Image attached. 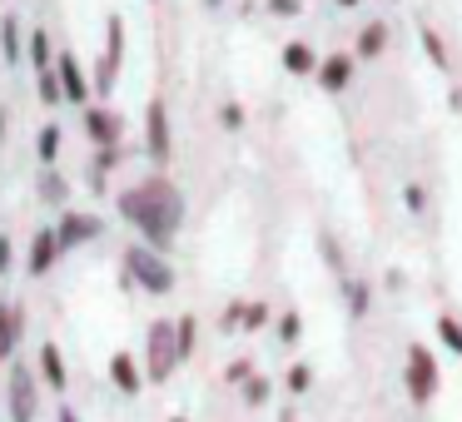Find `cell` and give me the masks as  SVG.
<instances>
[{
  "mask_svg": "<svg viewBox=\"0 0 462 422\" xmlns=\"http://www.w3.org/2000/svg\"><path fill=\"white\" fill-rule=\"evenodd\" d=\"M31 65H35V75L51 70V35H45V31L31 35Z\"/></svg>",
  "mask_w": 462,
  "mask_h": 422,
  "instance_id": "obj_22",
  "label": "cell"
},
{
  "mask_svg": "<svg viewBox=\"0 0 462 422\" xmlns=\"http://www.w3.org/2000/svg\"><path fill=\"white\" fill-rule=\"evenodd\" d=\"M244 308H249V303H229L219 323H224V328H229V333H234V328H244Z\"/></svg>",
  "mask_w": 462,
  "mask_h": 422,
  "instance_id": "obj_31",
  "label": "cell"
},
{
  "mask_svg": "<svg viewBox=\"0 0 462 422\" xmlns=\"http://www.w3.org/2000/svg\"><path fill=\"white\" fill-rule=\"evenodd\" d=\"M402 382H408V398H412V402H432V398H438L442 372H438V358H432L422 343H412V348H408V368H402Z\"/></svg>",
  "mask_w": 462,
  "mask_h": 422,
  "instance_id": "obj_3",
  "label": "cell"
},
{
  "mask_svg": "<svg viewBox=\"0 0 462 422\" xmlns=\"http://www.w3.org/2000/svg\"><path fill=\"white\" fill-rule=\"evenodd\" d=\"M338 5H358V0H338Z\"/></svg>",
  "mask_w": 462,
  "mask_h": 422,
  "instance_id": "obj_38",
  "label": "cell"
},
{
  "mask_svg": "<svg viewBox=\"0 0 462 422\" xmlns=\"http://www.w3.org/2000/svg\"><path fill=\"white\" fill-rule=\"evenodd\" d=\"M209 5H224V0H209Z\"/></svg>",
  "mask_w": 462,
  "mask_h": 422,
  "instance_id": "obj_40",
  "label": "cell"
},
{
  "mask_svg": "<svg viewBox=\"0 0 462 422\" xmlns=\"http://www.w3.org/2000/svg\"><path fill=\"white\" fill-rule=\"evenodd\" d=\"M55 75H60V90H65V105H85V100H90V90H95V85L85 80L80 60H75L70 50H60V55H55Z\"/></svg>",
  "mask_w": 462,
  "mask_h": 422,
  "instance_id": "obj_6",
  "label": "cell"
},
{
  "mask_svg": "<svg viewBox=\"0 0 462 422\" xmlns=\"http://www.w3.org/2000/svg\"><path fill=\"white\" fill-rule=\"evenodd\" d=\"M125 279L144 293H170L174 289V269L164 263L160 249H150V243H134V249L125 253Z\"/></svg>",
  "mask_w": 462,
  "mask_h": 422,
  "instance_id": "obj_2",
  "label": "cell"
},
{
  "mask_svg": "<svg viewBox=\"0 0 462 422\" xmlns=\"http://www.w3.org/2000/svg\"><path fill=\"white\" fill-rule=\"evenodd\" d=\"M283 70L303 75V80H309V75H319V50H313L309 41H289V45H283Z\"/></svg>",
  "mask_w": 462,
  "mask_h": 422,
  "instance_id": "obj_13",
  "label": "cell"
},
{
  "mask_svg": "<svg viewBox=\"0 0 462 422\" xmlns=\"http://www.w3.org/2000/svg\"><path fill=\"white\" fill-rule=\"evenodd\" d=\"M170 422H189V417H170Z\"/></svg>",
  "mask_w": 462,
  "mask_h": 422,
  "instance_id": "obj_39",
  "label": "cell"
},
{
  "mask_svg": "<svg viewBox=\"0 0 462 422\" xmlns=\"http://www.w3.org/2000/svg\"><path fill=\"white\" fill-rule=\"evenodd\" d=\"M35 80H41V100H45V105H60V100H65V90H60V75H55V70H41Z\"/></svg>",
  "mask_w": 462,
  "mask_h": 422,
  "instance_id": "obj_23",
  "label": "cell"
},
{
  "mask_svg": "<svg viewBox=\"0 0 462 422\" xmlns=\"http://www.w3.org/2000/svg\"><path fill=\"white\" fill-rule=\"evenodd\" d=\"M55 422H80V417H75V408H60V417H55Z\"/></svg>",
  "mask_w": 462,
  "mask_h": 422,
  "instance_id": "obj_37",
  "label": "cell"
},
{
  "mask_svg": "<svg viewBox=\"0 0 462 422\" xmlns=\"http://www.w3.org/2000/svg\"><path fill=\"white\" fill-rule=\"evenodd\" d=\"M269 378H249L244 382V402H249V408H263V402H269Z\"/></svg>",
  "mask_w": 462,
  "mask_h": 422,
  "instance_id": "obj_26",
  "label": "cell"
},
{
  "mask_svg": "<svg viewBox=\"0 0 462 422\" xmlns=\"http://www.w3.org/2000/svg\"><path fill=\"white\" fill-rule=\"evenodd\" d=\"M343 289H348V313H353V318H363V313H368V289L353 283V279H343Z\"/></svg>",
  "mask_w": 462,
  "mask_h": 422,
  "instance_id": "obj_25",
  "label": "cell"
},
{
  "mask_svg": "<svg viewBox=\"0 0 462 422\" xmlns=\"http://www.w3.org/2000/svg\"><path fill=\"white\" fill-rule=\"evenodd\" d=\"M35 150H41V164H45V170H55V160H60V124H45Z\"/></svg>",
  "mask_w": 462,
  "mask_h": 422,
  "instance_id": "obj_18",
  "label": "cell"
},
{
  "mask_svg": "<svg viewBox=\"0 0 462 422\" xmlns=\"http://www.w3.org/2000/svg\"><path fill=\"white\" fill-rule=\"evenodd\" d=\"M303 5L299 0H269V15H283V21H289V15H299Z\"/></svg>",
  "mask_w": 462,
  "mask_h": 422,
  "instance_id": "obj_32",
  "label": "cell"
},
{
  "mask_svg": "<svg viewBox=\"0 0 462 422\" xmlns=\"http://www.w3.org/2000/svg\"><path fill=\"white\" fill-rule=\"evenodd\" d=\"M269 318H273V313H269V303H249V308H244V328H249V333H259Z\"/></svg>",
  "mask_w": 462,
  "mask_h": 422,
  "instance_id": "obj_28",
  "label": "cell"
},
{
  "mask_svg": "<svg viewBox=\"0 0 462 422\" xmlns=\"http://www.w3.org/2000/svg\"><path fill=\"white\" fill-rule=\"evenodd\" d=\"M309 382H313V372L303 368V362H293L289 368V392H309Z\"/></svg>",
  "mask_w": 462,
  "mask_h": 422,
  "instance_id": "obj_30",
  "label": "cell"
},
{
  "mask_svg": "<svg viewBox=\"0 0 462 422\" xmlns=\"http://www.w3.org/2000/svg\"><path fill=\"white\" fill-rule=\"evenodd\" d=\"M383 45H388V25H383V21L363 25V35H358V55H363V60H373V55H383Z\"/></svg>",
  "mask_w": 462,
  "mask_h": 422,
  "instance_id": "obj_17",
  "label": "cell"
},
{
  "mask_svg": "<svg viewBox=\"0 0 462 422\" xmlns=\"http://www.w3.org/2000/svg\"><path fill=\"white\" fill-rule=\"evenodd\" d=\"M41 372H45V382H51L55 392H65V358H60L55 343H45V348H41Z\"/></svg>",
  "mask_w": 462,
  "mask_h": 422,
  "instance_id": "obj_15",
  "label": "cell"
},
{
  "mask_svg": "<svg viewBox=\"0 0 462 422\" xmlns=\"http://www.w3.org/2000/svg\"><path fill=\"white\" fill-rule=\"evenodd\" d=\"M115 164H120V150H95V170H115Z\"/></svg>",
  "mask_w": 462,
  "mask_h": 422,
  "instance_id": "obj_33",
  "label": "cell"
},
{
  "mask_svg": "<svg viewBox=\"0 0 462 422\" xmlns=\"http://www.w3.org/2000/svg\"><path fill=\"white\" fill-rule=\"evenodd\" d=\"M174 343H180V362H184V358L194 353V318H189V313L174 323Z\"/></svg>",
  "mask_w": 462,
  "mask_h": 422,
  "instance_id": "obj_24",
  "label": "cell"
},
{
  "mask_svg": "<svg viewBox=\"0 0 462 422\" xmlns=\"http://www.w3.org/2000/svg\"><path fill=\"white\" fill-rule=\"evenodd\" d=\"M0 50H5V60H21L25 55V45H21V21H15V15H5V21H0Z\"/></svg>",
  "mask_w": 462,
  "mask_h": 422,
  "instance_id": "obj_16",
  "label": "cell"
},
{
  "mask_svg": "<svg viewBox=\"0 0 462 422\" xmlns=\"http://www.w3.org/2000/svg\"><path fill=\"white\" fill-rule=\"evenodd\" d=\"M35 417V382L25 368H11V422H31Z\"/></svg>",
  "mask_w": 462,
  "mask_h": 422,
  "instance_id": "obj_11",
  "label": "cell"
},
{
  "mask_svg": "<svg viewBox=\"0 0 462 422\" xmlns=\"http://www.w3.org/2000/svg\"><path fill=\"white\" fill-rule=\"evenodd\" d=\"M11 253H15V249H11V239H0V273L11 269Z\"/></svg>",
  "mask_w": 462,
  "mask_h": 422,
  "instance_id": "obj_36",
  "label": "cell"
},
{
  "mask_svg": "<svg viewBox=\"0 0 462 422\" xmlns=\"http://www.w3.org/2000/svg\"><path fill=\"white\" fill-rule=\"evenodd\" d=\"M55 234H60V249H85L90 239L105 234V219L100 214H85V209H65L60 224H55Z\"/></svg>",
  "mask_w": 462,
  "mask_h": 422,
  "instance_id": "obj_5",
  "label": "cell"
},
{
  "mask_svg": "<svg viewBox=\"0 0 462 422\" xmlns=\"http://www.w3.org/2000/svg\"><path fill=\"white\" fill-rule=\"evenodd\" d=\"M110 382L125 392V398L144 392V368L134 362V353H115V358H110Z\"/></svg>",
  "mask_w": 462,
  "mask_h": 422,
  "instance_id": "obj_12",
  "label": "cell"
},
{
  "mask_svg": "<svg viewBox=\"0 0 462 422\" xmlns=\"http://www.w3.org/2000/svg\"><path fill=\"white\" fill-rule=\"evenodd\" d=\"M60 234H55V229H41V234H35V239H31V253H25V269H31L35 273V279H41V273H51L55 269V259H60Z\"/></svg>",
  "mask_w": 462,
  "mask_h": 422,
  "instance_id": "obj_8",
  "label": "cell"
},
{
  "mask_svg": "<svg viewBox=\"0 0 462 422\" xmlns=\"http://www.w3.org/2000/svg\"><path fill=\"white\" fill-rule=\"evenodd\" d=\"M402 199H408V209H412V214L422 209V189H418V184H408V194H402Z\"/></svg>",
  "mask_w": 462,
  "mask_h": 422,
  "instance_id": "obj_35",
  "label": "cell"
},
{
  "mask_svg": "<svg viewBox=\"0 0 462 422\" xmlns=\"http://www.w3.org/2000/svg\"><path fill=\"white\" fill-rule=\"evenodd\" d=\"M21 333H25V318L11 308V303H0V358H11V353H15Z\"/></svg>",
  "mask_w": 462,
  "mask_h": 422,
  "instance_id": "obj_14",
  "label": "cell"
},
{
  "mask_svg": "<svg viewBox=\"0 0 462 422\" xmlns=\"http://www.w3.org/2000/svg\"><path fill=\"white\" fill-rule=\"evenodd\" d=\"M85 134L95 140V150H110V144H120V115L90 105V110H85Z\"/></svg>",
  "mask_w": 462,
  "mask_h": 422,
  "instance_id": "obj_9",
  "label": "cell"
},
{
  "mask_svg": "<svg viewBox=\"0 0 462 422\" xmlns=\"http://www.w3.org/2000/svg\"><path fill=\"white\" fill-rule=\"evenodd\" d=\"M180 362V343H174V323H154L150 328V348H144V378L164 382Z\"/></svg>",
  "mask_w": 462,
  "mask_h": 422,
  "instance_id": "obj_4",
  "label": "cell"
},
{
  "mask_svg": "<svg viewBox=\"0 0 462 422\" xmlns=\"http://www.w3.org/2000/svg\"><path fill=\"white\" fill-rule=\"evenodd\" d=\"M120 214L144 234V243H150V249L164 253L174 243V234H180L184 199H180V189H174L170 179H160V174H154V179H144V184H134V189L120 194Z\"/></svg>",
  "mask_w": 462,
  "mask_h": 422,
  "instance_id": "obj_1",
  "label": "cell"
},
{
  "mask_svg": "<svg viewBox=\"0 0 462 422\" xmlns=\"http://www.w3.org/2000/svg\"><path fill=\"white\" fill-rule=\"evenodd\" d=\"M41 199H45V204H65V199H70V184H65L55 170H45V174H41Z\"/></svg>",
  "mask_w": 462,
  "mask_h": 422,
  "instance_id": "obj_19",
  "label": "cell"
},
{
  "mask_svg": "<svg viewBox=\"0 0 462 422\" xmlns=\"http://www.w3.org/2000/svg\"><path fill=\"white\" fill-rule=\"evenodd\" d=\"M299 333H303V318H299V313H279V338L283 343H299Z\"/></svg>",
  "mask_w": 462,
  "mask_h": 422,
  "instance_id": "obj_27",
  "label": "cell"
},
{
  "mask_svg": "<svg viewBox=\"0 0 462 422\" xmlns=\"http://www.w3.org/2000/svg\"><path fill=\"white\" fill-rule=\"evenodd\" d=\"M313 80H319L328 95H343V90H348V80H353V55H343V50L338 55H323Z\"/></svg>",
  "mask_w": 462,
  "mask_h": 422,
  "instance_id": "obj_10",
  "label": "cell"
},
{
  "mask_svg": "<svg viewBox=\"0 0 462 422\" xmlns=\"http://www.w3.org/2000/svg\"><path fill=\"white\" fill-rule=\"evenodd\" d=\"M105 35H110V55H105V60H110L115 70H120V60H125V21H120V15H110Z\"/></svg>",
  "mask_w": 462,
  "mask_h": 422,
  "instance_id": "obj_20",
  "label": "cell"
},
{
  "mask_svg": "<svg viewBox=\"0 0 462 422\" xmlns=\"http://www.w3.org/2000/svg\"><path fill=\"white\" fill-rule=\"evenodd\" d=\"M422 50H428V60L438 65V70H448V65H452V60H448V45H442V35L428 31V25H422Z\"/></svg>",
  "mask_w": 462,
  "mask_h": 422,
  "instance_id": "obj_21",
  "label": "cell"
},
{
  "mask_svg": "<svg viewBox=\"0 0 462 422\" xmlns=\"http://www.w3.org/2000/svg\"><path fill=\"white\" fill-rule=\"evenodd\" d=\"M249 378H254V368H249V362H244V358L234 362L229 372H224V382H249Z\"/></svg>",
  "mask_w": 462,
  "mask_h": 422,
  "instance_id": "obj_34",
  "label": "cell"
},
{
  "mask_svg": "<svg viewBox=\"0 0 462 422\" xmlns=\"http://www.w3.org/2000/svg\"><path fill=\"white\" fill-rule=\"evenodd\" d=\"M219 124H224V130H244V110H239V105H219Z\"/></svg>",
  "mask_w": 462,
  "mask_h": 422,
  "instance_id": "obj_29",
  "label": "cell"
},
{
  "mask_svg": "<svg viewBox=\"0 0 462 422\" xmlns=\"http://www.w3.org/2000/svg\"><path fill=\"white\" fill-rule=\"evenodd\" d=\"M144 140H150V160H170V115H164V100H150L144 110Z\"/></svg>",
  "mask_w": 462,
  "mask_h": 422,
  "instance_id": "obj_7",
  "label": "cell"
}]
</instances>
